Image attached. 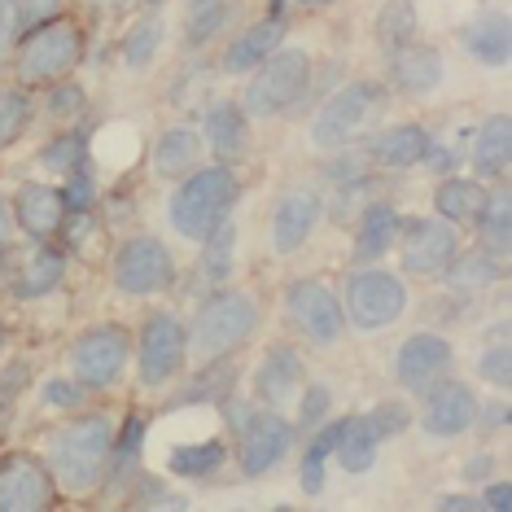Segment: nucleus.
I'll use <instances>...</instances> for the list:
<instances>
[{"instance_id":"obj_1","label":"nucleus","mask_w":512,"mask_h":512,"mask_svg":"<svg viewBox=\"0 0 512 512\" xmlns=\"http://www.w3.org/2000/svg\"><path fill=\"white\" fill-rule=\"evenodd\" d=\"M114 429H119V421L110 412H101V407L84 412L79 407V416L44 434V464H49L57 482V495L84 499L101 491L110 469V451H114Z\"/></svg>"},{"instance_id":"obj_2","label":"nucleus","mask_w":512,"mask_h":512,"mask_svg":"<svg viewBox=\"0 0 512 512\" xmlns=\"http://www.w3.org/2000/svg\"><path fill=\"white\" fill-rule=\"evenodd\" d=\"M241 202V180L228 162H202L184 180H176V193L167 202L171 232L193 246L215 237L224 224H232V211Z\"/></svg>"},{"instance_id":"obj_3","label":"nucleus","mask_w":512,"mask_h":512,"mask_svg":"<svg viewBox=\"0 0 512 512\" xmlns=\"http://www.w3.org/2000/svg\"><path fill=\"white\" fill-rule=\"evenodd\" d=\"M189 329V359L193 364H206V359H224L237 355L241 346L259 333V298L250 289H215L197 302L193 320L184 324Z\"/></svg>"},{"instance_id":"obj_4","label":"nucleus","mask_w":512,"mask_h":512,"mask_svg":"<svg viewBox=\"0 0 512 512\" xmlns=\"http://www.w3.org/2000/svg\"><path fill=\"white\" fill-rule=\"evenodd\" d=\"M84 49H88L84 27L66 14L44 22V27L22 31L18 49H14V57H9V66H14V84H22V88L57 84V79L75 75V66L84 62Z\"/></svg>"},{"instance_id":"obj_5","label":"nucleus","mask_w":512,"mask_h":512,"mask_svg":"<svg viewBox=\"0 0 512 512\" xmlns=\"http://www.w3.org/2000/svg\"><path fill=\"white\" fill-rule=\"evenodd\" d=\"M311 75H316V62L302 44H281L267 62H259L250 71L246 97H241V110L250 119H281L294 106H302V97L311 92Z\"/></svg>"},{"instance_id":"obj_6","label":"nucleus","mask_w":512,"mask_h":512,"mask_svg":"<svg viewBox=\"0 0 512 512\" xmlns=\"http://www.w3.org/2000/svg\"><path fill=\"white\" fill-rule=\"evenodd\" d=\"M228 412V425L237 434V469L241 477H263L281 469L298 442V429L289 416L276 407H254V403H219Z\"/></svg>"},{"instance_id":"obj_7","label":"nucleus","mask_w":512,"mask_h":512,"mask_svg":"<svg viewBox=\"0 0 512 512\" xmlns=\"http://www.w3.org/2000/svg\"><path fill=\"white\" fill-rule=\"evenodd\" d=\"M136 342V381L145 390H167L189 364V329L176 311H149Z\"/></svg>"},{"instance_id":"obj_8","label":"nucleus","mask_w":512,"mask_h":512,"mask_svg":"<svg viewBox=\"0 0 512 512\" xmlns=\"http://www.w3.org/2000/svg\"><path fill=\"white\" fill-rule=\"evenodd\" d=\"M342 311H346V324H355L364 333L390 329V324H399L407 316V281L399 272H386L381 263H364L346 281Z\"/></svg>"},{"instance_id":"obj_9","label":"nucleus","mask_w":512,"mask_h":512,"mask_svg":"<svg viewBox=\"0 0 512 512\" xmlns=\"http://www.w3.org/2000/svg\"><path fill=\"white\" fill-rule=\"evenodd\" d=\"M110 281L123 298H154L176 285V254L167 241L149 237V232L123 237L110 259Z\"/></svg>"},{"instance_id":"obj_10","label":"nucleus","mask_w":512,"mask_h":512,"mask_svg":"<svg viewBox=\"0 0 512 512\" xmlns=\"http://www.w3.org/2000/svg\"><path fill=\"white\" fill-rule=\"evenodd\" d=\"M381 97H386V88H381L377 79H351V84L329 92L324 106L316 110V119H311V145L316 149H346L359 132H364V123L372 114L381 110Z\"/></svg>"},{"instance_id":"obj_11","label":"nucleus","mask_w":512,"mask_h":512,"mask_svg":"<svg viewBox=\"0 0 512 512\" xmlns=\"http://www.w3.org/2000/svg\"><path fill=\"white\" fill-rule=\"evenodd\" d=\"M127 359H132V329H123L114 320L92 324L71 342V372L92 394L110 390L127 372Z\"/></svg>"},{"instance_id":"obj_12","label":"nucleus","mask_w":512,"mask_h":512,"mask_svg":"<svg viewBox=\"0 0 512 512\" xmlns=\"http://www.w3.org/2000/svg\"><path fill=\"white\" fill-rule=\"evenodd\" d=\"M394 246H399V254H403L407 276H416V281H434V276H442V267L460 254V228L447 224L442 215L403 219Z\"/></svg>"},{"instance_id":"obj_13","label":"nucleus","mask_w":512,"mask_h":512,"mask_svg":"<svg viewBox=\"0 0 512 512\" xmlns=\"http://www.w3.org/2000/svg\"><path fill=\"white\" fill-rule=\"evenodd\" d=\"M285 311L294 320V329L316 346H333L342 342L346 333V311H342V298L333 294L320 276H298L289 281L285 289Z\"/></svg>"},{"instance_id":"obj_14","label":"nucleus","mask_w":512,"mask_h":512,"mask_svg":"<svg viewBox=\"0 0 512 512\" xmlns=\"http://www.w3.org/2000/svg\"><path fill=\"white\" fill-rule=\"evenodd\" d=\"M416 421H421V429L429 438H460L482 421V403H477L469 381H456L447 372V377L434 381V386L421 394V412H416Z\"/></svg>"},{"instance_id":"obj_15","label":"nucleus","mask_w":512,"mask_h":512,"mask_svg":"<svg viewBox=\"0 0 512 512\" xmlns=\"http://www.w3.org/2000/svg\"><path fill=\"white\" fill-rule=\"evenodd\" d=\"M57 504V482L44 456L5 451L0 456V512H40Z\"/></svg>"},{"instance_id":"obj_16","label":"nucleus","mask_w":512,"mask_h":512,"mask_svg":"<svg viewBox=\"0 0 512 512\" xmlns=\"http://www.w3.org/2000/svg\"><path fill=\"white\" fill-rule=\"evenodd\" d=\"M451 368H456V346L447 342V333H434V329L403 337V346L394 351V381L407 394H425Z\"/></svg>"},{"instance_id":"obj_17","label":"nucleus","mask_w":512,"mask_h":512,"mask_svg":"<svg viewBox=\"0 0 512 512\" xmlns=\"http://www.w3.org/2000/svg\"><path fill=\"white\" fill-rule=\"evenodd\" d=\"M324 219V193L311 189V184H294L276 197L272 206V224H267V241H272V254H298L311 241V232L320 228Z\"/></svg>"},{"instance_id":"obj_18","label":"nucleus","mask_w":512,"mask_h":512,"mask_svg":"<svg viewBox=\"0 0 512 512\" xmlns=\"http://www.w3.org/2000/svg\"><path fill=\"white\" fill-rule=\"evenodd\" d=\"M9 211H14V228L27 241H57V232L66 224V202L62 189L49 180H27L18 184V193L9 197Z\"/></svg>"},{"instance_id":"obj_19","label":"nucleus","mask_w":512,"mask_h":512,"mask_svg":"<svg viewBox=\"0 0 512 512\" xmlns=\"http://www.w3.org/2000/svg\"><path fill=\"white\" fill-rule=\"evenodd\" d=\"M62 281H66V250L57 241H31V250L18 254L14 267H9L5 285L18 302H36L49 298Z\"/></svg>"},{"instance_id":"obj_20","label":"nucleus","mask_w":512,"mask_h":512,"mask_svg":"<svg viewBox=\"0 0 512 512\" xmlns=\"http://www.w3.org/2000/svg\"><path fill=\"white\" fill-rule=\"evenodd\" d=\"M302 381H307L302 355L285 342L272 346V351H263V359L250 372V390H254V399H259V407H276V412L302 390Z\"/></svg>"},{"instance_id":"obj_21","label":"nucleus","mask_w":512,"mask_h":512,"mask_svg":"<svg viewBox=\"0 0 512 512\" xmlns=\"http://www.w3.org/2000/svg\"><path fill=\"white\" fill-rule=\"evenodd\" d=\"M289 40V18L285 14H267L259 22H250L246 31L228 40V49L219 53V71L224 75H250L259 62H267L281 44Z\"/></svg>"},{"instance_id":"obj_22","label":"nucleus","mask_w":512,"mask_h":512,"mask_svg":"<svg viewBox=\"0 0 512 512\" xmlns=\"http://www.w3.org/2000/svg\"><path fill=\"white\" fill-rule=\"evenodd\" d=\"M206 141L193 123H171L158 132L154 149H149V167H154L158 180H184L189 171L202 167Z\"/></svg>"},{"instance_id":"obj_23","label":"nucleus","mask_w":512,"mask_h":512,"mask_svg":"<svg viewBox=\"0 0 512 512\" xmlns=\"http://www.w3.org/2000/svg\"><path fill=\"white\" fill-rule=\"evenodd\" d=\"M469 162H473L477 180H486V184H504L508 180V167H512V123H508L504 110L473 127Z\"/></svg>"},{"instance_id":"obj_24","label":"nucleus","mask_w":512,"mask_h":512,"mask_svg":"<svg viewBox=\"0 0 512 512\" xmlns=\"http://www.w3.org/2000/svg\"><path fill=\"white\" fill-rule=\"evenodd\" d=\"M399 228H403L399 206L372 197L364 211L355 215V263L359 267H364V263H381L394 250V241H399Z\"/></svg>"},{"instance_id":"obj_25","label":"nucleus","mask_w":512,"mask_h":512,"mask_svg":"<svg viewBox=\"0 0 512 512\" xmlns=\"http://www.w3.org/2000/svg\"><path fill=\"white\" fill-rule=\"evenodd\" d=\"M197 132L219 162H232L250 149V114L241 110V101H215V106H206Z\"/></svg>"},{"instance_id":"obj_26","label":"nucleus","mask_w":512,"mask_h":512,"mask_svg":"<svg viewBox=\"0 0 512 512\" xmlns=\"http://www.w3.org/2000/svg\"><path fill=\"white\" fill-rule=\"evenodd\" d=\"M442 75H447V62H442V53L434 44H407V49L390 53V84L407 92V97H429V92H438Z\"/></svg>"},{"instance_id":"obj_27","label":"nucleus","mask_w":512,"mask_h":512,"mask_svg":"<svg viewBox=\"0 0 512 512\" xmlns=\"http://www.w3.org/2000/svg\"><path fill=\"white\" fill-rule=\"evenodd\" d=\"M429 141L434 136H429L425 123H399L390 132H381L377 141H368V162L381 171H412V167H421Z\"/></svg>"},{"instance_id":"obj_28","label":"nucleus","mask_w":512,"mask_h":512,"mask_svg":"<svg viewBox=\"0 0 512 512\" xmlns=\"http://www.w3.org/2000/svg\"><path fill=\"white\" fill-rule=\"evenodd\" d=\"M486 202H491V189H486V180L477 176H442L438 189H434V215H442L447 224H477V215L486 211Z\"/></svg>"},{"instance_id":"obj_29","label":"nucleus","mask_w":512,"mask_h":512,"mask_svg":"<svg viewBox=\"0 0 512 512\" xmlns=\"http://www.w3.org/2000/svg\"><path fill=\"white\" fill-rule=\"evenodd\" d=\"M460 44L464 53L473 57L477 66H508L512 57V27H508V14H482L473 22L460 27Z\"/></svg>"},{"instance_id":"obj_30","label":"nucleus","mask_w":512,"mask_h":512,"mask_svg":"<svg viewBox=\"0 0 512 512\" xmlns=\"http://www.w3.org/2000/svg\"><path fill=\"white\" fill-rule=\"evenodd\" d=\"M499 276H504V259L491 254V250H482V246H473V250L460 246L456 259L442 267V281H447V289H456V294H464V298L486 294Z\"/></svg>"},{"instance_id":"obj_31","label":"nucleus","mask_w":512,"mask_h":512,"mask_svg":"<svg viewBox=\"0 0 512 512\" xmlns=\"http://www.w3.org/2000/svg\"><path fill=\"white\" fill-rule=\"evenodd\" d=\"M228 464V438H193V442H176L167 451V473L184 477V482H202V477H215Z\"/></svg>"},{"instance_id":"obj_32","label":"nucleus","mask_w":512,"mask_h":512,"mask_svg":"<svg viewBox=\"0 0 512 512\" xmlns=\"http://www.w3.org/2000/svg\"><path fill=\"white\" fill-rule=\"evenodd\" d=\"M232 18H237V0H184V44L206 49L232 27Z\"/></svg>"},{"instance_id":"obj_33","label":"nucleus","mask_w":512,"mask_h":512,"mask_svg":"<svg viewBox=\"0 0 512 512\" xmlns=\"http://www.w3.org/2000/svg\"><path fill=\"white\" fill-rule=\"evenodd\" d=\"M145 434H149V421L136 412L114 429L110 469H106V482L101 486H132L136 482V469H141V456H145Z\"/></svg>"},{"instance_id":"obj_34","label":"nucleus","mask_w":512,"mask_h":512,"mask_svg":"<svg viewBox=\"0 0 512 512\" xmlns=\"http://www.w3.org/2000/svg\"><path fill=\"white\" fill-rule=\"evenodd\" d=\"M232 267H237V228L224 224V228L215 232V237L202 241V259H197V267H193L202 298L228 285V272H232Z\"/></svg>"},{"instance_id":"obj_35","label":"nucleus","mask_w":512,"mask_h":512,"mask_svg":"<svg viewBox=\"0 0 512 512\" xmlns=\"http://www.w3.org/2000/svg\"><path fill=\"white\" fill-rule=\"evenodd\" d=\"M342 425H346V416L342 421H324L311 429V438H307V451H302V491L307 495H320L324 491V482H329V460H333V451H337V438H342Z\"/></svg>"},{"instance_id":"obj_36","label":"nucleus","mask_w":512,"mask_h":512,"mask_svg":"<svg viewBox=\"0 0 512 512\" xmlns=\"http://www.w3.org/2000/svg\"><path fill=\"white\" fill-rule=\"evenodd\" d=\"M377 456H381V438L372 434V425L364 421V416H346L342 438H337V451H333L337 469L342 473H368L372 464H377Z\"/></svg>"},{"instance_id":"obj_37","label":"nucleus","mask_w":512,"mask_h":512,"mask_svg":"<svg viewBox=\"0 0 512 512\" xmlns=\"http://www.w3.org/2000/svg\"><path fill=\"white\" fill-rule=\"evenodd\" d=\"M88 149H92V141L84 136V127H66V132H53L49 141L40 145L36 167L62 180V176H71V171L88 167Z\"/></svg>"},{"instance_id":"obj_38","label":"nucleus","mask_w":512,"mask_h":512,"mask_svg":"<svg viewBox=\"0 0 512 512\" xmlns=\"http://www.w3.org/2000/svg\"><path fill=\"white\" fill-rule=\"evenodd\" d=\"M416 27H421V9H416V0H386V5L377 9L372 36H377V44L390 57V53H399L416 40Z\"/></svg>"},{"instance_id":"obj_39","label":"nucleus","mask_w":512,"mask_h":512,"mask_svg":"<svg viewBox=\"0 0 512 512\" xmlns=\"http://www.w3.org/2000/svg\"><path fill=\"white\" fill-rule=\"evenodd\" d=\"M36 119V97L22 84H0V154L14 149Z\"/></svg>"},{"instance_id":"obj_40","label":"nucleus","mask_w":512,"mask_h":512,"mask_svg":"<svg viewBox=\"0 0 512 512\" xmlns=\"http://www.w3.org/2000/svg\"><path fill=\"white\" fill-rule=\"evenodd\" d=\"M162 22L149 14V18H141V22H132V31L123 36V66L127 71H136V75H145L149 66L158 62V53H162Z\"/></svg>"},{"instance_id":"obj_41","label":"nucleus","mask_w":512,"mask_h":512,"mask_svg":"<svg viewBox=\"0 0 512 512\" xmlns=\"http://www.w3.org/2000/svg\"><path fill=\"white\" fill-rule=\"evenodd\" d=\"M473 228H477V246L504 259V254H508V237H512V232H508V197L491 193V202H486V211L477 215Z\"/></svg>"},{"instance_id":"obj_42","label":"nucleus","mask_w":512,"mask_h":512,"mask_svg":"<svg viewBox=\"0 0 512 512\" xmlns=\"http://www.w3.org/2000/svg\"><path fill=\"white\" fill-rule=\"evenodd\" d=\"M40 399L53 407V412H79V407H88V399H92V390L84 386V381L75 377H62V372H57V377H49L44 381V390H40Z\"/></svg>"},{"instance_id":"obj_43","label":"nucleus","mask_w":512,"mask_h":512,"mask_svg":"<svg viewBox=\"0 0 512 512\" xmlns=\"http://www.w3.org/2000/svg\"><path fill=\"white\" fill-rule=\"evenodd\" d=\"M333 412V390L324 386V381H302L298 390V425L294 429H316L329 421Z\"/></svg>"},{"instance_id":"obj_44","label":"nucleus","mask_w":512,"mask_h":512,"mask_svg":"<svg viewBox=\"0 0 512 512\" xmlns=\"http://www.w3.org/2000/svg\"><path fill=\"white\" fill-rule=\"evenodd\" d=\"M477 377H482V386H495V390L512 386V351L504 337H495V342L477 355Z\"/></svg>"},{"instance_id":"obj_45","label":"nucleus","mask_w":512,"mask_h":512,"mask_svg":"<svg viewBox=\"0 0 512 512\" xmlns=\"http://www.w3.org/2000/svg\"><path fill=\"white\" fill-rule=\"evenodd\" d=\"M44 110H49L53 119L71 123L75 114H84V110H88V92L79 88L71 75H66V79H57V84H49V97H44Z\"/></svg>"},{"instance_id":"obj_46","label":"nucleus","mask_w":512,"mask_h":512,"mask_svg":"<svg viewBox=\"0 0 512 512\" xmlns=\"http://www.w3.org/2000/svg\"><path fill=\"white\" fill-rule=\"evenodd\" d=\"M364 421L372 425V434H377L381 442H386V438H399L403 429L412 425V407L399 403V399H386V403L368 407V412H364Z\"/></svg>"},{"instance_id":"obj_47","label":"nucleus","mask_w":512,"mask_h":512,"mask_svg":"<svg viewBox=\"0 0 512 512\" xmlns=\"http://www.w3.org/2000/svg\"><path fill=\"white\" fill-rule=\"evenodd\" d=\"M62 202H66V211H92V202H97V180H92V162L88 167H79L71 171V176H62Z\"/></svg>"},{"instance_id":"obj_48","label":"nucleus","mask_w":512,"mask_h":512,"mask_svg":"<svg viewBox=\"0 0 512 512\" xmlns=\"http://www.w3.org/2000/svg\"><path fill=\"white\" fill-rule=\"evenodd\" d=\"M22 40V0H0V66H9Z\"/></svg>"},{"instance_id":"obj_49","label":"nucleus","mask_w":512,"mask_h":512,"mask_svg":"<svg viewBox=\"0 0 512 512\" xmlns=\"http://www.w3.org/2000/svg\"><path fill=\"white\" fill-rule=\"evenodd\" d=\"M62 14H66V0H22V31L44 27V22H53Z\"/></svg>"},{"instance_id":"obj_50","label":"nucleus","mask_w":512,"mask_h":512,"mask_svg":"<svg viewBox=\"0 0 512 512\" xmlns=\"http://www.w3.org/2000/svg\"><path fill=\"white\" fill-rule=\"evenodd\" d=\"M477 504L491 508V512H512V482H491L482 495H477Z\"/></svg>"},{"instance_id":"obj_51","label":"nucleus","mask_w":512,"mask_h":512,"mask_svg":"<svg viewBox=\"0 0 512 512\" xmlns=\"http://www.w3.org/2000/svg\"><path fill=\"white\" fill-rule=\"evenodd\" d=\"M434 508H438V512H482L477 495H438Z\"/></svg>"},{"instance_id":"obj_52","label":"nucleus","mask_w":512,"mask_h":512,"mask_svg":"<svg viewBox=\"0 0 512 512\" xmlns=\"http://www.w3.org/2000/svg\"><path fill=\"white\" fill-rule=\"evenodd\" d=\"M14 211H9V197H0V250L14 246Z\"/></svg>"},{"instance_id":"obj_53","label":"nucleus","mask_w":512,"mask_h":512,"mask_svg":"<svg viewBox=\"0 0 512 512\" xmlns=\"http://www.w3.org/2000/svg\"><path fill=\"white\" fill-rule=\"evenodd\" d=\"M491 473V456L486 451H477V456H469V464H464V482H477V477Z\"/></svg>"},{"instance_id":"obj_54","label":"nucleus","mask_w":512,"mask_h":512,"mask_svg":"<svg viewBox=\"0 0 512 512\" xmlns=\"http://www.w3.org/2000/svg\"><path fill=\"white\" fill-rule=\"evenodd\" d=\"M88 5L97 9V14H119V9H127L132 0H88Z\"/></svg>"},{"instance_id":"obj_55","label":"nucleus","mask_w":512,"mask_h":512,"mask_svg":"<svg viewBox=\"0 0 512 512\" xmlns=\"http://www.w3.org/2000/svg\"><path fill=\"white\" fill-rule=\"evenodd\" d=\"M302 9H324V5H333V0H298Z\"/></svg>"},{"instance_id":"obj_56","label":"nucleus","mask_w":512,"mask_h":512,"mask_svg":"<svg viewBox=\"0 0 512 512\" xmlns=\"http://www.w3.org/2000/svg\"><path fill=\"white\" fill-rule=\"evenodd\" d=\"M141 5H149V9H158V5H167V0H141Z\"/></svg>"},{"instance_id":"obj_57","label":"nucleus","mask_w":512,"mask_h":512,"mask_svg":"<svg viewBox=\"0 0 512 512\" xmlns=\"http://www.w3.org/2000/svg\"><path fill=\"white\" fill-rule=\"evenodd\" d=\"M5 337H9V329H5V320H0V346H5Z\"/></svg>"},{"instance_id":"obj_58","label":"nucleus","mask_w":512,"mask_h":512,"mask_svg":"<svg viewBox=\"0 0 512 512\" xmlns=\"http://www.w3.org/2000/svg\"><path fill=\"white\" fill-rule=\"evenodd\" d=\"M276 5H281V0H276Z\"/></svg>"}]
</instances>
